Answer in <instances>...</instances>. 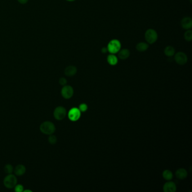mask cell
Returning <instances> with one entry per match:
<instances>
[{
  "instance_id": "cell-1",
  "label": "cell",
  "mask_w": 192,
  "mask_h": 192,
  "mask_svg": "<svg viewBox=\"0 0 192 192\" xmlns=\"http://www.w3.org/2000/svg\"><path fill=\"white\" fill-rule=\"evenodd\" d=\"M40 130L41 132L44 134L50 135L55 132L56 130V127L55 124L51 122L45 121L41 124Z\"/></svg>"
},
{
  "instance_id": "cell-2",
  "label": "cell",
  "mask_w": 192,
  "mask_h": 192,
  "mask_svg": "<svg viewBox=\"0 0 192 192\" xmlns=\"http://www.w3.org/2000/svg\"><path fill=\"white\" fill-rule=\"evenodd\" d=\"M4 185L5 187L8 189H12L15 187L18 180L16 176L13 174H8L4 179Z\"/></svg>"
},
{
  "instance_id": "cell-3",
  "label": "cell",
  "mask_w": 192,
  "mask_h": 192,
  "mask_svg": "<svg viewBox=\"0 0 192 192\" xmlns=\"http://www.w3.org/2000/svg\"><path fill=\"white\" fill-rule=\"evenodd\" d=\"M121 48V44L120 41L116 39H113L111 41L108 43V46H107L108 52H110L112 54H115L116 53H118V52L120 50Z\"/></svg>"
},
{
  "instance_id": "cell-4",
  "label": "cell",
  "mask_w": 192,
  "mask_h": 192,
  "mask_svg": "<svg viewBox=\"0 0 192 192\" xmlns=\"http://www.w3.org/2000/svg\"><path fill=\"white\" fill-rule=\"evenodd\" d=\"M145 38L148 44H153L157 40L158 34L155 30L153 29H149L145 33Z\"/></svg>"
},
{
  "instance_id": "cell-5",
  "label": "cell",
  "mask_w": 192,
  "mask_h": 192,
  "mask_svg": "<svg viewBox=\"0 0 192 192\" xmlns=\"http://www.w3.org/2000/svg\"><path fill=\"white\" fill-rule=\"evenodd\" d=\"M66 116L67 110L62 106H59L56 107L54 111V117L57 120H63Z\"/></svg>"
},
{
  "instance_id": "cell-6",
  "label": "cell",
  "mask_w": 192,
  "mask_h": 192,
  "mask_svg": "<svg viewBox=\"0 0 192 192\" xmlns=\"http://www.w3.org/2000/svg\"><path fill=\"white\" fill-rule=\"evenodd\" d=\"M61 96L65 99H69L74 94V90L72 86L69 85H65L61 90Z\"/></svg>"
},
{
  "instance_id": "cell-7",
  "label": "cell",
  "mask_w": 192,
  "mask_h": 192,
  "mask_svg": "<svg viewBox=\"0 0 192 192\" xmlns=\"http://www.w3.org/2000/svg\"><path fill=\"white\" fill-rule=\"evenodd\" d=\"M81 114V111L78 108H73L68 112V118L71 121L75 122L80 118Z\"/></svg>"
},
{
  "instance_id": "cell-8",
  "label": "cell",
  "mask_w": 192,
  "mask_h": 192,
  "mask_svg": "<svg viewBox=\"0 0 192 192\" xmlns=\"http://www.w3.org/2000/svg\"><path fill=\"white\" fill-rule=\"evenodd\" d=\"M174 59L176 63L183 65L186 64L188 61V57L187 55L183 52H179L176 53L174 57Z\"/></svg>"
},
{
  "instance_id": "cell-9",
  "label": "cell",
  "mask_w": 192,
  "mask_h": 192,
  "mask_svg": "<svg viewBox=\"0 0 192 192\" xmlns=\"http://www.w3.org/2000/svg\"><path fill=\"white\" fill-rule=\"evenodd\" d=\"M176 189V184L172 181H168L166 183L163 187L164 192H175Z\"/></svg>"
},
{
  "instance_id": "cell-10",
  "label": "cell",
  "mask_w": 192,
  "mask_h": 192,
  "mask_svg": "<svg viewBox=\"0 0 192 192\" xmlns=\"http://www.w3.org/2000/svg\"><path fill=\"white\" fill-rule=\"evenodd\" d=\"M181 27L185 29H190L192 27V20L190 17H185L181 22Z\"/></svg>"
},
{
  "instance_id": "cell-11",
  "label": "cell",
  "mask_w": 192,
  "mask_h": 192,
  "mask_svg": "<svg viewBox=\"0 0 192 192\" xmlns=\"http://www.w3.org/2000/svg\"><path fill=\"white\" fill-rule=\"evenodd\" d=\"M77 72V69L74 65H69L66 67L64 70V74L68 77H73Z\"/></svg>"
},
{
  "instance_id": "cell-12",
  "label": "cell",
  "mask_w": 192,
  "mask_h": 192,
  "mask_svg": "<svg viewBox=\"0 0 192 192\" xmlns=\"http://www.w3.org/2000/svg\"><path fill=\"white\" fill-rule=\"evenodd\" d=\"M175 176L179 180H184L188 176V172L185 168H179L175 172Z\"/></svg>"
},
{
  "instance_id": "cell-13",
  "label": "cell",
  "mask_w": 192,
  "mask_h": 192,
  "mask_svg": "<svg viewBox=\"0 0 192 192\" xmlns=\"http://www.w3.org/2000/svg\"><path fill=\"white\" fill-rule=\"evenodd\" d=\"M130 55V52L129 50L127 48H124L120 50L118 52V56L121 60L127 59Z\"/></svg>"
},
{
  "instance_id": "cell-14",
  "label": "cell",
  "mask_w": 192,
  "mask_h": 192,
  "mask_svg": "<svg viewBox=\"0 0 192 192\" xmlns=\"http://www.w3.org/2000/svg\"><path fill=\"white\" fill-rule=\"evenodd\" d=\"M14 171L16 176H22L26 171V168L23 164H18Z\"/></svg>"
},
{
  "instance_id": "cell-15",
  "label": "cell",
  "mask_w": 192,
  "mask_h": 192,
  "mask_svg": "<svg viewBox=\"0 0 192 192\" xmlns=\"http://www.w3.org/2000/svg\"><path fill=\"white\" fill-rule=\"evenodd\" d=\"M107 61L109 64H110L112 66H114L118 63V60L117 57L116 55H114V54H111L107 56Z\"/></svg>"
},
{
  "instance_id": "cell-16",
  "label": "cell",
  "mask_w": 192,
  "mask_h": 192,
  "mask_svg": "<svg viewBox=\"0 0 192 192\" xmlns=\"http://www.w3.org/2000/svg\"><path fill=\"white\" fill-rule=\"evenodd\" d=\"M149 48V45L147 43L141 42L137 44L136 46V50L140 52L145 51Z\"/></svg>"
},
{
  "instance_id": "cell-17",
  "label": "cell",
  "mask_w": 192,
  "mask_h": 192,
  "mask_svg": "<svg viewBox=\"0 0 192 192\" xmlns=\"http://www.w3.org/2000/svg\"><path fill=\"white\" fill-rule=\"evenodd\" d=\"M175 50L174 48L171 46H167V47H166V48H164V54L168 57L174 56L175 54Z\"/></svg>"
},
{
  "instance_id": "cell-18",
  "label": "cell",
  "mask_w": 192,
  "mask_h": 192,
  "mask_svg": "<svg viewBox=\"0 0 192 192\" xmlns=\"http://www.w3.org/2000/svg\"><path fill=\"white\" fill-rule=\"evenodd\" d=\"M162 176L164 180L170 181L173 179V174L169 170H166L162 173Z\"/></svg>"
},
{
  "instance_id": "cell-19",
  "label": "cell",
  "mask_w": 192,
  "mask_h": 192,
  "mask_svg": "<svg viewBox=\"0 0 192 192\" xmlns=\"http://www.w3.org/2000/svg\"><path fill=\"white\" fill-rule=\"evenodd\" d=\"M184 38L185 40L188 42H190L192 41V31L191 30L188 29L187 30V31L185 32V33H184Z\"/></svg>"
},
{
  "instance_id": "cell-20",
  "label": "cell",
  "mask_w": 192,
  "mask_h": 192,
  "mask_svg": "<svg viewBox=\"0 0 192 192\" xmlns=\"http://www.w3.org/2000/svg\"><path fill=\"white\" fill-rule=\"evenodd\" d=\"M5 172H6L8 174H12V172L14 171V168L12 164H7L5 165L4 167Z\"/></svg>"
},
{
  "instance_id": "cell-21",
  "label": "cell",
  "mask_w": 192,
  "mask_h": 192,
  "mask_svg": "<svg viewBox=\"0 0 192 192\" xmlns=\"http://www.w3.org/2000/svg\"><path fill=\"white\" fill-rule=\"evenodd\" d=\"M48 143L50 144H55L57 142V138L56 136L53 135H50L48 138Z\"/></svg>"
},
{
  "instance_id": "cell-22",
  "label": "cell",
  "mask_w": 192,
  "mask_h": 192,
  "mask_svg": "<svg viewBox=\"0 0 192 192\" xmlns=\"http://www.w3.org/2000/svg\"><path fill=\"white\" fill-rule=\"evenodd\" d=\"M14 188L16 192H22L24 190V187L22 184H16Z\"/></svg>"
},
{
  "instance_id": "cell-23",
  "label": "cell",
  "mask_w": 192,
  "mask_h": 192,
  "mask_svg": "<svg viewBox=\"0 0 192 192\" xmlns=\"http://www.w3.org/2000/svg\"><path fill=\"white\" fill-rule=\"evenodd\" d=\"M81 112H85L88 109V106L86 104H84V103H82V104H81L79 106V108Z\"/></svg>"
},
{
  "instance_id": "cell-24",
  "label": "cell",
  "mask_w": 192,
  "mask_h": 192,
  "mask_svg": "<svg viewBox=\"0 0 192 192\" xmlns=\"http://www.w3.org/2000/svg\"><path fill=\"white\" fill-rule=\"evenodd\" d=\"M59 83L61 86H64L65 85H66L67 84V80H66V78H65L64 77H61L60 78L59 80Z\"/></svg>"
},
{
  "instance_id": "cell-25",
  "label": "cell",
  "mask_w": 192,
  "mask_h": 192,
  "mask_svg": "<svg viewBox=\"0 0 192 192\" xmlns=\"http://www.w3.org/2000/svg\"><path fill=\"white\" fill-rule=\"evenodd\" d=\"M18 2H19L20 4H26L28 2V0H17Z\"/></svg>"
},
{
  "instance_id": "cell-26",
  "label": "cell",
  "mask_w": 192,
  "mask_h": 192,
  "mask_svg": "<svg viewBox=\"0 0 192 192\" xmlns=\"http://www.w3.org/2000/svg\"><path fill=\"white\" fill-rule=\"evenodd\" d=\"M101 51L102 53H103V54H105V53H107V52L108 51V48H106V47H104V48H101Z\"/></svg>"
},
{
  "instance_id": "cell-27",
  "label": "cell",
  "mask_w": 192,
  "mask_h": 192,
  "mask_svg": "<svg viewBox=\"0 0 192 192\" xmlns=\"http://www.w3.org/2000/svg\"><path fill=\"white\" fill-rule=\"evenodd\" d=\"M23 192H32V190H23Z\"/></svg>"
},
{
  "instance_id": "cell-28",
  "label": "cell",
  "mask_w": 192,
  "mask_h": 192,
  "mask_svg": "<svg viewBox=\"0 0 192 192\" xmlns=\"http://www.w3.org/2000/svg\"><path fill=\"white\" fill-rule=\"evenodd\" d=\"M67 1H69V2H73V1H74L75 0H67Z\"/></svg>"
}]
</instances>
